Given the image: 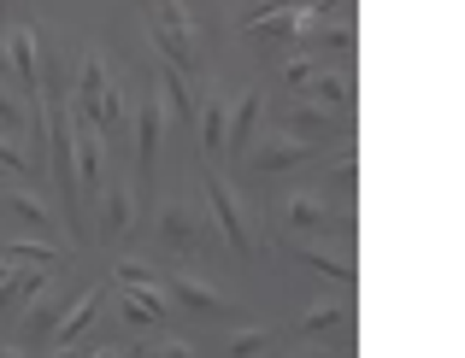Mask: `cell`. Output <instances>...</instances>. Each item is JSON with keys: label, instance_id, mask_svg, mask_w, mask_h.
Returning <instances> with one entry per match:
<instances>
[{"label": "cell", "instance_id": "6da1fadb", "mask_svg": "<svg viewBox=\"0 0 465 358\" xmlns=\"http://www.w3.org/2000/svg\"><path fill=\"white\" fill-rule=\"evenodd\" d=\"M201 189H206V212H213V236L224 241L236 258H260V236H253V212H248V200L236 194V182H230V177H218V170L206 165Z\"/></svg>", "mask_w": 465, "mask_h": 358}, {"label": "cell", "instance_id": "7a4b0ae2", "mask_svg": "<svg viewBox=\"0 0 465 358\" xmlns=\"http://www.w3.org/2000/svg\"><path fill=\"white\" fill-rule=\"evenodd\" d=\"M153 236L159 247H171V253H201V247H213L218 236L201 224V212H194V200H159V212H153Z\"/></svg>", "mask_w": 465, "mask_h": 358}, {"label": "cell", "instance_id": "3957f363", "mask_svg": "<svg viewBox=\"0 0 465 358\" xmlns=\"http://www.w3.org/2000/svg\"><path fill=\"white\" fill-rule=\"evenodd\" d=\"M165 294H171V305H183L189 317H236V300H230L224 288H213L206 276H194V270H171Z\"/></svg>", "mask_w": 465, "mask_h": 358}, {"label": "cell", "instance_id": "277c9868", "mask_svg": "<svg viewBox=\"0 0 465 358\" xmlns=\"http://www.w3.org/2000/svg\"><path fill=\"white\" fill-rule=\"evenodd\" d=\"M136 229V189L124 177H106L94 194V236L101 241H124Z\"/></svg>", "mask_w": 465, "mask_h": 358}, {"label": "cell", "instance_id": "5b68a950", "mask_svg": "<svg viewBox=\"0 0 465 358\" xmlns=\"http://www.w3.org/2000/svg\"><path fill=\"white\" fill-rule=\"evenodd\" d=\"M277 123H283V135H295V141H307V147H318V141H348V118H341V112H324V106L301 101V94H295V106H289Z\"/></svg>", "mask_w": 465, "mask_h": 358}, {"label": "cell", "instance_id": "8992f818", "mask_svg": "<svg viewBox=\"0 0 465 358\" xmlns=\"http://www.w3.org/2000/svg\"><path fill=\"white\" fill-rule=\"evenodd\" d=\"M130 130H136V170H142V182H148L153 165H159V135H165V106H159L153 82H148V94H142V106L130 112Z\"/></svg>", "mask_w": 465, "mask_h": 358}, {"label": "cell", "instance_id": "52a82bcc", "mask_svg": "<svg viewBox=\"0 0 465 358\" xmlns=\"http://www.w3.org/2000/svg\"><path fill=\"white\" fill-rule=\"evenodd\" d=\"M283 224L295 229L301 241H307V236H330V229H336V206H330L318 189H295L283 200Z\"/></svg>", "mask_w": 465, "mask_h": 358}, {"label": "cell", "instance_id": "ba28073f", "mask_svg": "<svg viewBox=\"0 0 465 358\" xmlns=\"http://www.w3.org/2000/svg\"><path fill=\"white\" fill-rule=\"evenodd\" d=\"M260 118H265V94H260V89H242L236 101H230V118H224V153L248 159V147H253V130H260Z\"/></svg>", "mask_w": 465, "mask_h": 358}, {"label": "cell", "instance_id": "9c48e42d", "mask_svg": "<svg viewBox=\"0 0 465 358\" xmlns=\"http://www.w3.org/2000/svg\"><path fill=\"white\" fill-rule=\"evenodd\" d=\"M301 101L324 106V112L353 118V77H348V65H324V71H312L307 89H301Z\"/></svg>", "mask_w": 465, "mask_h": 358}, {"label": "cell", "instance_id": "30bf717a", "mask_svg": "<svg viewBox=\"0 0 465 358\" xmlns=\"http://www.w3.org/2000/svg\"><path fill=\"white\" fill-rule=\"evenodd\" d=\"M307 159H312V147H307V141H295V135H283V130H277L272 141L248 147V165L260 170V177H283V170L307 165Z\"/></svg>", "mask_w": 465, "mask_h": 358}, {"label": "cell", "instance_id": "8fae6325", "mask_svg": "<svg viewBox=\"0 0 465 358\" xmlns=\"http://www.w3.org/2000/svg\"><path fill=\"white\" fill-rule=\"evenodd\" d=\"M106 59L101 47H83V65H77V94H71V112H77L83 123H94V112H101V94H106Z\"/></svg>", "mask_w": 465, "mask_h": 358}, {"label": "cell", "instance_id": "7c38bea8", "mask_svg": "<svg viewBox=\"0 0 465 358\" xmlns=\"http://www.w3.org/2000/svg\"><path fill=\"white\" fill-rule=\"evenodd\" d=\"M224 118H230V94H224V82L213 77V89L194 101V123H201V153L206 159L224 153Z\"/></svg>", "mask_w": 465, "mask_h": 358}, {"label": "cell", "instance_id": "4fadbf2b", "mask_svg": "<svg viewBox=\"0 0 465 358\" xmlns=\"http://www.w3.org/2000/svg\"><path fill=\"white\" fill-rule=\"evenodd\" d=\"M171 312H177V305H171L165 288H118V317H124L130 329H153V324H165Z\"/></svg>", "mask_w": 465, "mask_h": 358}, {"label": "cell", "instance_id": "5bb4252c", "mask_svg": "<svg viewBox=\"0 0 465 358\" xmlns=\"http://www.w3.org/2000/svg\"><path fill=\"white\" fill-rule=\"evenodd\" d=\"M0 206H6L24 229H35V241H59V236H65V224H59V218L47 212V200H42V194H30V189H12Z\"/></svg>", "mask_w": 465, "mask_h": 358}, {"label": "cell", "instance_id": "9a60e30c", "mask_svg": "<svg viewBox=\"0 0 465 358\" xmlns=\"http://www.w3.org/2000/svg\"><path fill=\"white\" fill-rule=\"evenodd\" d=\"M348 324H353V305L341 300V294H324V300L301 305V317H295L301 335H341Z\"/></svg>", "mask_w": 465, "mask_h": 358}, {"label": "cell", "instance_id": "2e32d148", "mask_svg": "<svg viewBox=\"0 0 465 358\" xmlns=\"http://www.w3.org/2000/svg\"><path fill=\"white\" fill-rule=\"evenodd\" d=\"M301 42V53H330V59H353V42H360V35H353V18H330V24H312L307 35H295Z\"/></svg>", "mask_w": 465, "mask_h": 358}, {"label": "cell", "instance_id": "e0dca14e", "mask_svg": "<svg viewBox=\"0 0 465 358\" xmlns=\"http://www.w3.org/2000/svg\"><path fill=\"white\" fill-rule=\"evenodd\" d=\"M101 300H106V294H101V288H89V294H83L77 305H65V312H59V324H54V335H47V341H54V347H77V341L89 335V324L101 317Z\"/></svg>", "mask_w": 465, "mask_h": 358}, {"label": "cell", "instance_id": "ac0fdd59", "mask_svg": "<svg viewBox=\"0 0 465 358\" xmlns=\"http://www.w3.org/2000/svg\"><path fill=\"white\" fill-rule=\"evenodd\" d=\"M148 35H153L159 59H165L171 71H183V77H201V47H194V35L165 30V24H148Z\"/></svg>", "mask_w": 465, "mask_h": 358}, {"label": "cell", "instance_id": "d6986e66", "mask_svg": "<svg viewBox=\"0 0 465 358\" xmlns=\"http://www.w3.org/2000/svg\"><path fill=\"white\" fill-rule=\"evenodd\" d=\"M65 294H54V288H42L30 305H24V347H35V341H47L54 335V324H59V312H65Z\"/></svg>", "mask_w": 465, "mask_h": 358}, {"label": "cell", "instance_id": "ffe728a7", "mask_svg": "<svg viewBox=\"0 0 465 358\" xmlns=\"http://www.w3.org/2000/svg\"><path fill=\"white\" fill-rule=\"evenodd\" d=\"M295 258H301L307 270H318V276H330L336 288H353V282H360L353 258H348V253H336V247H307V241H301V247H295Z\"/></svg>", "mask_w": 465, "mask_h": 358}, {"label": "cell", "instance_id": "44dd1931", "mask_svg": "<svg viewBox=\"0 0 465 358\" xmlns=\"http://www.w3.org/2000/svg\"><path fill=\"white\" fill-rule=\"evenodd\" d=\"M242 35H253V42H265V47H283V42H295V35H301V0H295V6H277V12H265V18H253Z\"/></svg>", "mask_w": 465, "mask_h": 358}, {"label": "cell", "instance_id": "7402d4cb", "mask_svg": "<svg viewBox=\"0 0 465 358\" xmlns=\"http://www.w3.org/2000/svg\"><path fill=\"white\" fill-rule=\"evenodd\" d=\"M153 89H159V106H171V118H177V123H194V89H189V77H183V71L159 65Z\"/></svg>", "mask_w": 465, "mask_h": 358}, {"label": "cell", "instance_id": "603a6c76", "mask_svg": "<svg viewBox=\"0 0 465 358\" xmlns=\"http://www.w3.org/2000/svg\"><path fill=\"white\" fill-rule=\"evenodd\" d=\"M353 182H360V153H353L348 141L330 153V165H324V200L336 194V200H353Z\"/></svg>", "mask_w": 465, "mask_h": 358}, {"label": "cell", "instance_id": "cb8c5ba5", "mask_svg": "<svg viewBox=\"0 0 465 358\" xmlns=\"http://www.w3.org/2000/svg\"><path fill=\"white\" fill-rule=\"evenodd\" d=\"M0 258H6V265H30V270H47V265H59V241H6V247H0Z\"/></svg>", "mask_w": 465, "mask_h": 358}, {"label": "cell", "instance_id": "d4e9b609", "mask_svg": "<svg viewBox=\"0 0 465 358\" xmlns=\"http://www.w3.org/2000/svg\"><path fill=\"white\" fill-rule=\"evenodd\" d=\"M136 6L148 12V24H165V30L194 35V18H189V6H183V0H136Z\"/></svg>", "mask_w": 465, "mask_h": 358}, {"label": "cell", "instance_id": "484cf974", "mask_svg": "<svg viewBox=\"0 0 465 358\" xmlns=\"http://www.w3.org/2000/svg\"><path fill=\"white\" fill-rule=\"evenodd\" d=\"M118 288H165V270H153L148 258H118Z\"/></svg>", "mask_w": 465, "mask_h": 358}, {"label": "cell", "instance_id": "4316f807", "mask_svg": "<svg viewBox=\"0 0 465 358\" xmlns=\"http://www.w3.org/2000/svg\"><path fill=\"white\" fill-rule=\"evenodd\" d=\"M260 353H272V329H230L224 358H260Z\"/></svg>", "mask_w": 465, "mask_h": 358}, {"label": "cell", "instance_id": "83f0119b", "mask_svg": "<svg viewBox=\"0 0 465 358\" xmlns=\"http://www.w3.org/2000/svg\"><path fill=\"white\" fill-rule=\"evenodd\" d=\"M0 170H6V177H42V165H35L30 153H24V141H12V135H0Z\"/></svg>", "mask_w": 465, "mask_h": 358}, {"label": "cell", "instance_id": "f1b7e54d", "mask_svg": "<svg viewBox=\"0 0 465 358\" xmlns=\"http://www.w3.org/2000/svg\"><path fill=\"white\" fill-rule=\"evenodd\" d=\"M312 71H324V59H312V53H295V59H283V82H289V89H307V77H312Z\"/></svg>", "mask_w": 465, "mask_h": 358}, {"label": "cell", "instance_id": "f546056e", "mask_svg": "<svg viewBox=\"0 0 465 358\" xmlns=\"http://www.w3.org/2000/svg\"><path fill=\"white\" fill-rule=\"evenodd\" d=\"M277 6H295V0H242V12H236V24L248 30L253 18H265V12H277Z\"/></svg>", "mask_w": 465, "mask_h": 358}, {"label": "cell", "instance_id": "4dcf8cb0", "mask_svg": "<svg viewBox=\"0 0 465 358\" xmlns=\"http://www.w3.org/2000/svg\"><path fill=\"white\" fill-rule=\"evenodd\" d=\"M153 358H194V347H189V341H177V335H171V341H159V347H153Z\"/></svg>", "mask_w": 465, "mask_h": 358}, {"label": "cell", "instance_id": "1f68e13d", "mask_svg": "<svg viewBox=\"0 0 465 358\" xmlns=\"http://www.w3.org/2000/svg\"><path fill=\"white\" fill-rule=\"evenodd\" d=\"M289 358H336L330 347H307V353H289Z\"/></svg>", "mask_w": 465, "mask_h": 358}, {"label": "cell", "instance_id": "d6a6232c", "mask_svg": "<svg viewBox=\"0 0 465 358\" xmlns=\"http://www.w3.org/2000/svg\"><path fill=\"white\" fill-rule=\"evenodd\" d=\"M47 358H77V347H54V353H47Z\"/></svg>", "mask_w": 465, "mask_h": 358}, {"label": "cell", "instance_id": "836d02e7", "mask_svg": "<svg viewBox=\"0 0 465 358\" xmlns=\"http://www.w3.org/2000/svg\"><path fill=\"white\" fill-rule=\"evenodd\" d=\"M0 358H30V353H24V347H0Z\"/></svg>", "mask_w": 465, "mask_h": 358}, {"label": "cell", "instance_id": "e575fe53", "mask_svg": "<svg viewBox=\"0 0 465 358\" xmlns=\"http://www.w3.org/2000/svg\"><path fill=\"white\" fill-rule=\"evenodd\" d=\"M12 12H18V0H0V18H12Z\"/></svg>", "mask_w": 465, "mask_h": 358}, {"label": "cell", "instance_id": "d590c367", "mask_svg": "<svg viewBox=\"0 0 465 358\" xmlns=\"http://www.w3.org/2000/svg\"><path fill=\"white\" fill-rule=\"evenodd\" d=\"M89 358H124V353H118V347H101V353H89Z\"/></svg>", "mask_w": 465, "mask_h": 358}, {"label": "cell", "instance_id": "8d00e7d4", "mask_svg": "<svg viewBox=\"0 0 465 358\" xmlns=\"http://www.w3.org/2000/svg\"><path fill=\"white\" fill-rule=\"evenodd\" d=\"M0 77H12V71H6V42H0Z\"/></svg>", "mask_w": 465, "mask_h": 358}, {"label": "cell", "instance_id": "74e56055", "mask_svg": "<svg viewBox=\"0 0 465 358\" xmlns=\"http://www.w3.org/2000/svg\"><path fill=\"white\" fill-rule=\"evenodd\" d=\"M12 270H18V265H6V258H0V282H6V276H12Z\"/></svg>", "mask_w": 465, "mask_h": 358}, {"label": "cell", "instance_id": "f35d334b", "mask_svg": "<svg viewBox=\"0 0 465 358\" xmlns=\"http://www.w3.org/2000/svg\"><path fill=\"white\" fill-rule=\"evenodd\" d=\"M260 358H265V353H260Z\"/></svg>", "mask_w": 465, "mask_h": 358}]
</instances>
